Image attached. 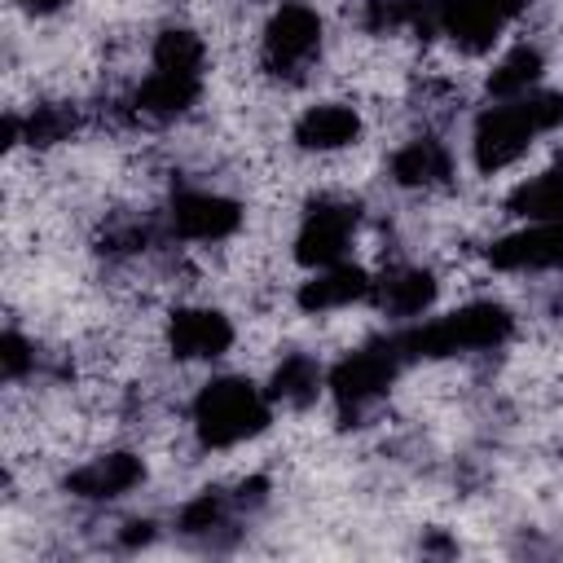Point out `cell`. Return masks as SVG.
<instances>
[{"label":"cell","mask_w":563,"mask_h":563,"mask_svg":"<svg viewBox=\"0 0 563 563\" xmlns=\"http://www.w3.org/2000/svg\"><path fill=\"white\" fill-rule=\"evenodd\" d=\"M273 418V400L268 391H260L255 383L229 374V378H211L198 396H194V431L207 449H233L251 435H260Z\"/></svg>","instance_id":"obj_1"},{"label":"cell","mask_w":563,"mask_h":563,"mask_svg":"<svg viewBox=\"0 0 563 563\" xmlns=\"http://www.w3.org/2000/svg\"><path fill=\"white\" fill-rule=\"evenodd\" d=\"M515 330V317L501 303H466L449 317H435L427 325H413L400 339L405 361L409 356H457V352H488L501 347Z\"/></svg>","instance_id":"obj_2"},{"label":"cell","mask_w":563,"mask_h":563,"mask_svg":"<svg viewBox=\"0 0 563 563\" xmlns=\"http://www.w3.org/2000/svg\"><path fill=\"white\" fill-rule=\"evenodd\" d=\"M405 365V352H400V339H374L356 352H347L334 369H330V396L339 400L343 413H361L369 409L378 396H387V387L396 383Z\"/></svg>","instance_id":"obj_3"},{"label":"cell","mask_w":563,"mask_h":563,"mask_svg":"<svg viewBox=\"0 0 563 563\" xmlns=\"http://www.w3.org/2000/svg\"><path fill=\"white\" fill-rule=\"evenodd\" d=\"M541 132H545V128H541V119H537V110H532L528 97L488 106V110L475 119V132H471L475 167H479V172H501V167H510Z\"/></svg>","instance_id":"obj_4"},{"label":"cell","mask_w":563,"mask_h":563,"mask_svg":"<svg viewBox=\"0 0 563 563\" xmlns=\"http://www.w3.org/2000/svg\"><path fill=\"white\" fill-rule=\"evenodd\" d=\"M528 0H431V31L449 35L466 53L493 48L506 22L523 13Z\"/></svg>","instance_id":"obj_5"},{"label":"cell","mask_w":563,"mask_h":563,"mask_svg":"<svg viewBox=\"0 0 563 563\" xmlns=\"http://www.w3.org/2000/svg\"><path fill=\"white\" fill-rule=\"evenodd\" d=\"M356 220L361 211L343 198H317L303 220H299V233H295V260L303 268H330V264H343L347 246H352V233H356Z\"/></svg>","instance_id":"obj_6"},{"label":"cell","mask_w":563,"mask_h":563,"mask_svg":"<svg viewBox=\"0 0 563 563\" xmlns=\"http://www.w3.org/2000/svg\"><path fill=\"white\" fill-rule=\"evenodd\" d=\"M321 53V18L308 4H282L264 26V66L273 75H299Z\"/></svg>","instance_id":"obj_7"},{"label":"cell","mask_w":563,"mask_h":563,"mask_svg":"<svg viewBox=\"0 0 563 563\" xmlns=\"http://www.w3.org/2000/svg\"><path fill=\"white\" fill-rule=\"evenodd\" d=\"M172 233L185 242H224L242 224V207L216 189H180L172 198Z\"/></svg>","instance_id":"obj_8"},{"label":"cell","mask_w":563,"mask_h":563,"mask_svg":"<svg viewBox=\"0 0 563 563\" xmlns=\"http://www.w3.org/2000/svg\"><path fill=\"white\" fill-rule=\"evenodd\" d=\"M167 347L176 361H216L233 347V321L216 308H176L167 321Z\"/></svg>","instance_id":"obj_9"},{"label":"cell","mask_w":563,"mask_h":563,"mask_svg":"<svg viewBox=\"0 0 563 563\" xmlns=\"http://www.w3.org/2000/svg\"><path fill=\"white\" fill-rule=\"evenodd\" d=\"M493 268L506 273H541V268H563V220H541L519 233H506L488 246Z\"/></svg>","instance_id":"obj_10"},{"label":"cell","mask_w":563,"mask_h":563,"mask_svg":"<svg viewBox=\"0 0 563 563\" xmlns=\"http://www.w3.org/2000/svg\"><path fill=\"white\" fill-rule=\"evenodd\" d=\"M141 479H145V462L128 449H114V453H101V457L75 466L66 475V493L79 501H114V497L132 493Z\"/></svg>","instance_id":"obj_11"},{"label":"cell","mask_w":563,"mask_h":563,"mask_svg":"<svg viewBox=\"0 0 563 563\" xmlns=\"http://www.w3.org/2000/svg\"><path fill=\"white\" fill-rule=\"evenodd\" d=\"M202 92V75H172V70H150L141 88L132 92V114L145 123H172L180 119Z\"/></svg>","instance_id":"obj_12"},{"label":"cell","mask_w":563,"mask_h":563,"mask_svg":"<svg viewBox=\"0 0 563 563\" xmlns=\"http://www.w3.org/2000/svg\"><path fill=\"white\" fill-rule=\"evenodd\" d=\"M369 295H374V282L365 268L330 264V268H312V277L299 286V308L303 312H339V308H352Z\"/></svg>","instance_id":"obj_13"},{"label":"cell","mask_w":563,"mask_h":563,"mask_svg":"<svg viewBox=\"0 0 563 563\" xmlns=\"http://www.w3.org/2000/svg\"><path fill=\"white\" fill-rule=\"evenodd\" d=\"M361 136V114L343 101H321V106H308L295 123V141L299 150H312V154H334V150H347L352 141Z\"/></svg>","instance_id":"obj_14"},{"label":"cell","mask_w":563,"mask_h":563,"mask_svg":"<svg viewBox=\"0 0 563 563\" xmlns=\"http://www.w3.org/2000/svg\"><path fill=\"white\" fill-rule=\"evenodd\" d=\"M453 176V154L435 136H413L391 154V180L405 189H435Z\"/></svg>","instance_id":"obj_15"},{"label":"cell","mask_w":563,"mask_h":563,"mask_svg":"<svg viewBox=\"0 0 563 563\" xmlns=\"http://www.w3.org/2000/svg\"><path fill=\"white\" fill-rule=\"evenodd\" d=\"M387 317H422L431 303H435V277L427 268H387L378 282H374V295H369Z\"/></svg>","instance_id":"obj_16"},{"label":"cell","mask_w":563,"mask_h":563,"mask_svg":"<svg viewBox=\"0 0 563 563\" xmlns=\"http://www.w3.org/2000/svg\"><path fill=\"white\" fill-rule=\"evenodd\" d=\"M321 387H325V374H321L317 356H308V352H290V356H282V361L273 365L264 391H268L273 405L303 409V405H312V400L321 396Z\"/></svg>","instance_id":"obj_17"},{"label":"cell","mask_w":563,"mask_h":563,"mask_svg":"<svg viewBox=\"0 0 563 563\" xmlns=\"http://www.w3.org/2000/svg\"><path fill=\"white\" fill-rule=\"evenodd\" d=\"M510 216L528 220V224H541V220H563V163L559 167H545L528 180H519L506 198Z\"/></svg>","instance_id":"obj_18"},{"label":"cell","mask_w":563,"mask_h":563,"mask_svg":"<svg viewBox=\"0 0 563 563\" xmlns=\"http://www.w3.org/2000/svg\"><path fill=\"white\" fill-rule=\"evenodd\" d=\"M541 53L537 48H528V44H519V48H510L497 66H493V75H488V92L497 97V101H519V97H528V92H537V84H541Z\"/></svg>","instance_id":"obj_19"},{"label":"cell","mask_w":563,"mask_h":563,"mask_svg":"<svg viewBox=\"0 0 563 563\" xmlns=\"http://www.w3.org/2000/svg\"><path fill=\"white\" fill-rule=\"evenodd\" d=\"M154 70H172V75H202L207 48L189 26H167L154 35Z\"/></svg>","instance_id":"obj_20"},{"label":"cell","mask_w":563,"mask_h":563,"mask_svg":"<svg viewBox=\"0 0 563 563\" xmlns=\"http://www.w3.org/2000/svg\"><path fill=\"white\" fill-rule=\"evenodd\" d=\"M18 128H22V141H26V145L44 150V145L70 141V132L79 128V110L66 106V101H44V106H35L31 114H22Z\"/></svg>","instance_id":"obj_21"},{"label":"cell","mask_w":563,"mask_h":563,"mask_svg":"<svg viewBox=\"0 0 563 563\" xmlns=\"http://www.w3.org/2000/svg\"><path fill=\"white\" fill-rule=\"evenodd\" d=\"M233 493H220V488H207L198 497H189L180 506V532L185 537H211L216 528H229V515H233Z\"/></svg>","instance_id":"obj_22"},{"label":"cell","mask_w":563,"mask_h":563,"mask_svg":"<svg viewBox=\"0 0 563 563\" xmlns=\"http://www.w3.org/2000/svg\"><path fill=\"white\" fill-rule=\"evenodd\" d=\"M26 369H35V347H31L18 330H9V334L0 339V374H4L9 383H18Z\"/></svg>","instance_id":"obj_23"},{"label":"cell","mask_w":563,"mask_h":563,"mask_svg":"<svg viewBox=\"0 0 563 563\" xmlns=\"http://www.w3.org/2000/svg\"><path fill=\"white\" fill-rule=\"evenodd\" d=\"M119 541H123L128 550H136V545H150V541H154V523H150V519H132V523H123Z\"/></svg>","instance_id":"obj_24"},{"label":"cell","mask_w":563,"mask_h":563,"mask_svg":"<svg viewBox=\"0 0 563 563\" xmlns=\"http://www.w3.org/2000/svg\"><path fill=\"white\" fill-rule=\"evenodd\" d=\"M18 4H22L26 13H35V18H44V13H57V9L66 4V0H18Z\"/></svg>","instance_id":"obj_25"}]
</instances>
